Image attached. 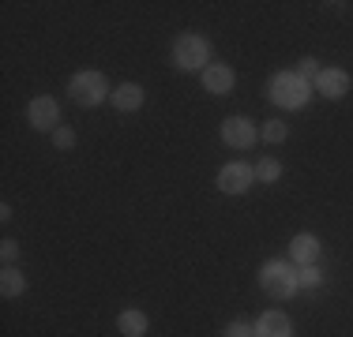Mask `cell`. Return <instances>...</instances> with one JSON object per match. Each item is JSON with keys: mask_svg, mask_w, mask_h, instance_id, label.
<instances>
[{"mask_svg": "<svg viewBox=\"0 0 353 337\" xmlns=\"http://www.w3.org/2000/svg\"><path fill=\"white\" fill-rule=\"evenodd\" d=\"M267 94L279 109H305L308 98H312V83H305L297 72H279L267 87Z\"/></svg>", "mask_w": 353, "mask_h": 337, "instance_id": "6da1fadb", "label": "cell"}, {"mask_svg": "<svg viewBox=\"0 0 353 337\" xmlns=\"http://www.w3.org/2000/svg\"><path fill=\"white\" fill-rule=\"evenodd\" d=\"M207 61H211V41L203 34H181L173 41V64L181 72H207L211 67Z\"/></svg>", "mask_w": 353, "mask_h": 337, "instance_id": "7a4b0ae2", "label": "cell"}, {"mask_svg": "<svg viewBox=\"0 0 353 337\" xmlns=\"http://www.w3.org/2000/svg\"><path fill=\"white\" fill-rule=\"evenodd\" d=\"M259 285H263L267 296H274V300H290L293 292L301 289V285H297V266L285 263V259H271V263L259 270Z\"/></svg>", "mask_w": 353, "mask_h": 337, "instance_id": "3957f363", "label": "cell"}, {"mask_svg": "<svg viewBox=\"0 0 353 337\" xmlns=\"http://www.w3.org/2000/svg\"><path fill=\"white\" fill-rule=\"evenodd\" d=\"M68 98L75 101V105H83V109L102 105V101L109 98L105 75L102 72H79V75H72V79H68Z\"/></svg>", "mask_w": 353, "mask_h": 337, "instance_id": "277c9868", "label": "cell"}, {"mask_svg": "<svg viewBox=\"0 0 353 337\" xmlns=\"http://www.w3.org/2000/svg\"><path fill=\"white\" fill-rule=\"evenodd\" d=\"M256 139H259V128L248 120V116H225V120H222V142H225V146L248 150Z\"/></svg>", "mask_w": 353, "mask_h": 337, "instance_id": "5b68a950", "label": "cell"}, {"mask_svg": "<svg viewBox=\"0 0 353 337\" xmlns=\"http://www.w3.org/2000/svg\"><path fill=\"white\" fill-rule=\"evenodd\" d=\"M27 120H30V128H38V131H57V124H61V105H57V98H49V94L34 98L27 105Z\"/></svg>", "mask_w": 353, "mask_h": 337, "instance_id": "8992f818", "label": "cell"}, {"mask_svg": "<svg viewBox=\"0 0 353 337\" xmlns=\"http://www.w3.org/2000/svg\"><path fill=\"white\" fill-rule=\"evenodd\" d=\"M252 180H256V168H248L245 162H230L218 173V188H222L225 195H245L252 188Z\"/></svg>", "mask_w": 353, "mask_h": 337, "instance_id": "52a82bcc", "label": "cell"}, {"mask_svg": "<svg viewBox=\"0 0 353 337\" xmlns=\"http://www.w3.org/2000/svg\"><path fill=\"white\" fill-rule=\"evenodd\" d=\"M312 90L316 94H323V98H346L350 94V75L342 72V67H323L319 72V79L312 83Z\"/></svg>", "mask_w": 353, "mask_h": 337, "instance_id": "ba28073f", "label": "cell"}, {"mask_svg": "<svg viewBox=\"0 0 353 337\" xmlns=\"http://www.w3.org/2000/svg\"><path fill=\"white\" fill-rule=\"evenodd\" d=\"M319 255H323V248H319V240H316L312 232H297V236L290 240V259H293V266H316Z\"/></svg>", "mask_w": 353, "mask_h": 337, "instance_id": "9c48e42d", "label": "cell"}, {"mask_svg": "<svg viewBox=\"0 0 353 337\" xmlns=\"http://www.w3.org/2000/svg\"><path fill=\"white\" fill-rule=\"evenodd\" d=\"M252 330H256V337H293V323L282 311H267V315H259V323Z\"/></svg>", "mask_w": 353, "mask_h": 337, "instance_id": "30bf717a", "label": "cell"}, {"mask_svg": "<svg viewBox=\"0 0 353 337\" xmlns=\"http://www.w3.org/2000/svg\"><path fill=\"white\" fill-rule=\"evenodd\" d=\"M203 90H211V94H230L233 90V67L230 64H211L203 72Z\"/></svg>", "mask_w": 353, "mask_h": 337, "instance_id": "8fae6325", "label": "cell"}, {"mask_svg": "<svg viewBox=\"0 0 353 337\" xmlns=\"http://www.w3.org/2000/svg\"><path fill=\"white\" fill-rule=\"evenodd\" d=\"M117 330H121L124 337H143L150 330V318L143 315L139 307H128V311H121V315H117Z\"/></svg>", "mask_w": 353, "mask_h": 337, "instance_id": "7c38bea8", "label": "cell"}, {"mask_svg": "<svg viewBox=\"0 0 353 337\" xmlns=\"http://www.w3.org/2000/svg\"><path fill=\"white\" fill-rule=\"evenodd\" d=\"M113 105L121 109V113H136V109H143V87H136V83H121V87L113 90Z\"/></svg>", "mask_w": 353, "mask_h": 337, "instance_id": "4fadbf2b", "label": "cell"}, {"mask_svg": "<svg viewBox=\"0 0 353 337\" xmlns=\"http://www.w3.org/2000/svg\"><path fill=\"white\" fill-rule=\"evenodd\" d=\"M23 292H27V277L15 266H4V274H0V296L15 300V296H23Z\"/></svg>", "mask_w": 353, "mask_h": 337, "instance_id": "5bb4252c", "label": "cell"}, {"mask_svg": "<svg viewBox=\"0 0 353 337\" xmlns=\"http://www.w3.org/2000/svg\"><path fill=\"white\" fill-rule=\"evenodd\" d=\"M282 176V165H279V157H259V165H256V180H263V184H274Z\"/></svg>", "mask_w": 353, "mask_h": 337, "instance_id": "9a60e30c", "label": "cell"}, {"mask_svg": "<svg viewBox=\"0 0 353 337\" xmlns=\"http://www.w3.org/2000/svg\"><path fill=\"white\" fill-rule=\"evenodd\" d=\"M297 285H301V289H319V285H323L319 266H301L297 270Z\"/></svg>", "mask_w": 353, "mask_h": 337, "instance_id": "2e32d148", "label": "cell"}, {"mask_svg": "<svg viewBox=\"0 0 353 337\" xmlns=\"http://www.w3.org/2000/svg\"><path fill=\"white\" fill-rule=\"evenodd\" d=\"M285 135L290 131H285L282 120H267L263 124V142H285Z\"/></svg>", "mask_w": 353, "mask_h": 337, "instance_id": "e0dca14e", "label": "cell"}, {"mask_svg": "<svg viewBox=\"0 0 353 337\" xmlns=\"http://www.w3.org/2000/svg\"><path fill=\"white\" fill-rule=\"evenodd\" d=\"M319 72H323V67H319V64L312 61V56H305V61L297 64V75H301L305 83H316V79H319Z\"/></svg>", "mask_w": 353, "mask_h": 337, "instance_id": "ac0fdd59", "label": "cell"}, {"mask_svg": "<svg viewBox=\"0 0 353 337\" xmlns=\"http://www.w3.org/2000/svg\"><path fill=\"white\" fill-rule=\"evenodd\" d=\"M53 142H57L61 150H72V146H75V131H72V128H57V131H53Z\"/></svg>", "mask_w": 353, "mask_h": 337, "instance_id": "d6986e66", "label": "cell"}, {"mask_svg": "<svg viewBox=\"0 0 353 337\" xmlns=\"http://www.w3.org/2000/svg\"><path fill=\"white\" fill-rule=\"evenodd\" d=\"M222 337H256V330H252L248 323H230V326L222 330Z\"/></svg>", "mask_w": 353, "mask_h": 337, "instance_id": "ffe728a7", "label": "cell"}, {"mask_svg": "<svg viewBox=\"0 0 353 337\" xmlns=\"http://www.w3.org/2000/svg\"><path fill=\"white\" fill-rule=\"evenodd\" d=\"M0 255H4V263L12 266L15 259H19V243H15V240H4V243H0Z\"/></svg>", "mask_w": 353, "mask_h": 337, "instance_id": "44dd1931", "label": "cell"}]
</instances>
